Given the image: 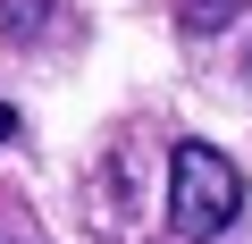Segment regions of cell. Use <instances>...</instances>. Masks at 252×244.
Segmentation results:
<instances>
[{
	"mask_svg": "<svg viewBox=\"0 0 252 244\" xmlns=\"http://www.w3.org/2000/svg\"><path fill=\"white\" fill-rule=\"evenodd\" d=\"M244 68H252V51H244Z\"/></svg>",
	"mask_w": 252,
	"mask_h": 244,
	"instance_id": "cell-4",
	"label": "cell"
},
{
	"mask_svg": "<svg viewBox=\"0 0 252 244\" xmlns=\"http://www.w3.org/2000/svg\"><path fill=\"white\" fill-rule=\"evenodd\" d=\"M168 219H177V236H193V244H210V236H227L235 219H244V169L219 152V143H177L168 152Z\"/></svg>",
	"mask_w": 252,
	"mask_h": 244,
	"instance_id": "cell-1",
	"label": "cell"
},
{
	"mask_svg": "<svg viewBox=\"0 0 252 244\" xmlns=\"http://www.w3.org/2000/svg\"><path fill=\"white\" fill-rule=\"evenodd\" d=\"M17 127H26V118H17L9 101H0V143H17Z\"/></svg>",
	"mask_w": 252,
	"mask_h": 244,
	"instance_id": "cell-3",
	"label": "cell"
},
{
	"mask_svg": "<svg viewBox=\"0 0 252 244\" xmlns=\"http://www.w3.org/2000/svg\"><path fill=\"white\" fill-rule=\"evenodd\" d=\"M227 9H235V0H185V26H193V34H202V26H219V17H227Z\"/></svg>",
	"mask_w": 252,
	"mask_h": 244,
	"instance_id": "cell-2",
	"label": "cell"
}]
</instances>
